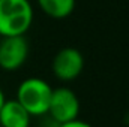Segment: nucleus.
<instances>
[{
  "mask_svg": "<svg viewBox=\"0 0 129 127\" xmlns=\"http://www.w3.org/2000/svg\"><path fill=\"white\" fill-rule=\"evenodd\" d=\"M84 69V57L80 49L66 46L56 52L51 61V70L54 76L62 82H71L77 79Z\"/></svg>",
  "mask_w": 129,
  "mask_h": 127,
  "instance_id": "39448f33",
  "label": "nucleus"
},
{
  "mask_svg": "<svg viewBox=\"0 0 129 127\" xmlns=\"http://www.w3.org/2000/svg\"><path fill=\"white\" fill-rule=\"evenodd\" d=\"M57 127H92V126L87 121H83V120L77 118V120L68 121V123H63V124H57Z\"/></svg>",
  "mask_w": 129,
  "mask_h": 127,
  "instance_id": "6e6552de",
  "label": "nucleus"
},
{
  "mask_svg": "<svg viewBox=\"0 0 129 127\" xmlns=\"http://www.w3.org/2000/svg\"><path fill=\"white\" fill-rule=\"evenodd\" d=\"M32 115L17 99L8 100L0 108V127H30Z\"/></svg>",
  "mask_w": 129,
  "mask_h": 127,
  "instance_id": "423d86ee",
  "label": "nucleus"
},
{
  "mask_svg": "<svg viewBox=\"0 0 129 127\" xmlns=\"http://www.w3.org/2000/svg\"><path fill=\"white\" fill-rule=\"evenodd\" d=\"M51 94L53 87L45 79L32 76L20 82L15 99L32 117H42L48 112Z\"/></svg>",
  "mask_w": 129,
  "mask_h": 127,
  "instance_id": "f03ea898",
  "label": "nucleus"
},
{
  "mask_svg": "<svg viewBox=\"0 0 129 127\" xmlns=\"http://www.w3.org/2000/svg\"><path fill=\"white\" fill-rule=\"evenodd\" d=\"M41 11L54 20H63L68 18L75 6H77V0H36Z\"/></svg>",
  "mask_w": 129,
  "mask_h": 127,
  "instance_id": "0eeeda50",
  "label": "nucleus"
},
{
  "mask_svg": "<svg viewBox=\"0 0 129 127\" xmlns=\"http://www.w3.org/2000/svg\"><path fill=\"white\" fill-rule=\"evenodd\" d=\"M30 127H32V126H30Z\"/></svg>",
  "mask_w": 129,
  "mask_h": 127,
  "instance_id": "9d476101",
  "label": "nucleus"
},
{
  "mask_svg": "<svg viewBox=\"0 0 129 127\" xmlns=\"http://www.w3.org/2000/svg\"><path fill=\"white\" fill-rule=\"evenodd\" d=\"M35 11L29 0H0V36H23L30 30Z\"/></svg>",
  "mask_w": 129,
  "mask_h": 127,
  "instance_id": "f257e3e1",
  "label": "nucleus"
},
{
  "mask_svg": "<svg viewBox=\"0 0 129 127\" xmlns=\"http://www.w3.org/2000/svg\"><path fill=\"white\" fill-rule=\"evenodd\" d=\"M6 102V96H5V93H3V90H2V87H0V108L3 106V103Z\"/></svg>",
  "mask_w": 129,
  "mask_h": 127,
  "instance_id": "1a4fd4ad",
  "label": "nucleus"
},
{
  "mask_svg": "<svg viewBox=\"0 0 129 127\" xmlns=\"http://www.w3.org/2000/svg\"><path fill=\"white\" fill-rule=\"evenodd\" d=\"M47 115H50L56 124L77 120L80 115V99L75 91L68 87L53 88Z\"/></svg>",
  "mask_w": 129,
  "mask_h": 127,
  "instance_id": "7ed1b4c3",
  "label": "nucleus"
},
{
  "mask_svg": "<svg viewBox=\"0 0 129 127\" xmlns=\"http://www.w3.org/2000/svg\"><path fill=\"white\" fill-rule=\"evenodd\" d=\"M30 45L23 36H6L0 40V69L14 72L23 67L29 58Z\"/></svg>",
  "mask_w": 129,
  "mask_h": 127,
  "instance_id": "20e7f679",
  "label": "nucleus"
}]
</instances>
